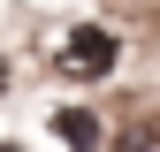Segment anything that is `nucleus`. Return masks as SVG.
<instances>
[{
  "label": "nucleus",
  "instance_id": "nucleus-1",
  "mask_svg": "<svg viewBox=\"0 0 160 152\" xmlns=\"http://www.w3.org/2000/svg\"><path fill=\"white\" fill-rule=\"evenodd\" d=\"M114 61H122V46H114V31H99V23H76L61 38V69L69 76H107Z\"/></svg>",
  "mask_w": 160,
  "mask_h": 152
},
{
  "label": "nucleus",
  "instance_id": "nucleus-2",
  "mask_svg": "<svg viewBox=\"0 0 160 152\" xmlns=\"http://www.w3.org/2000/svg\"><path fill=\"white\" fill-rule=\"evenodd\" d=\"M53 137H61L69 152H92V145H99V122H92L84 107H61V114H53Z\"/></svg>",
  "mask_w": 160,
  "mask_h": 152
},
{
  "label": "nucleus",
  "instance_id": "nucleus-3",
  "mask_svg": "<svg viewBox=\"0 0 160 152\" xmlns=\"http://www.w3.org/2000/svg\"><path fill=\"white\" fill-rule=\"evenodd\" d=\"M0 91H8V53H0Z\"/></svg>",
  "mask_w": 160,
  "mask_h": 152
},
{
  "label": "nucleus",
  "instance_id": "nucleus-4",
  "mask_svg": "<svg viewBox=\"0 0 160 152\" xmlns=\"http://www.w3.org/2000/svg\"><path fill=\"white\" fill-rule=\"evenodd\" d=\"M0 152H23V145H15V137H0Z\"/></svg>",
  "mask_w": 160,
  "mask_h": 152
}]
</instances>
